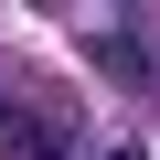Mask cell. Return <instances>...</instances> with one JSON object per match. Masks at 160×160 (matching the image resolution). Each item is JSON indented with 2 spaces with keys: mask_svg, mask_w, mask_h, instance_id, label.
Returning <instances> with one entry per match:
<instances>
[{
  "mask_svg": "<svg viewBox=\"0 0 160 160\" xmlns=\"http://www.w3.org/2000/svg\"><path fill=\"white\" fill-rule=\"evenodd\" d=\"M0 149H11V160H75V128L43 118V107H11V96H0Z\"/></svg>",
  "mask_w": 160,
  "mask_h": 160,
  "instance_id": "1",
  "label": "cell"
},
{
  "mask_svg": "<svg viewBox=\"0 0 160 160\" xmlns=\"http://www.w3.org/2000/svg\"><path fill=\"white\" fill-rule=\"evenodd\" d=\"M96 75H118V86H149V43H139V32H96Z\"/></svg>",
  "mask_w": 160,
  "mask_h": 160,
  "instance_id": "2",
  "label": "cell"
}]
</instances>
